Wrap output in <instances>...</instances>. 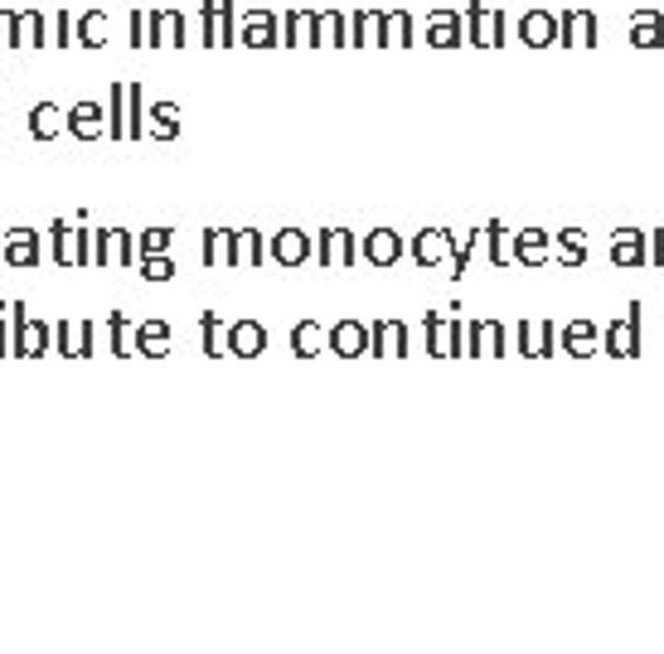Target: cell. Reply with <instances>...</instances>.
<instances>
[{"instance_id": "1", "label": "cell", "mask_w": 664, "mask_h": 654, "mask_svg": "<svg viewBox=\"0 0 664 654\" xmlns=\"http://www.w3.org/2000/svg\"><path fill=\"white\" fill-rule=\"evenodd\" d=\"M596 35H602V20H596V10H562L558 15V44H568V49H582V44H596Z\"/></svg>"}, {"instance_id": "2", "label": "cell", "mask_w": 664, "mask_h": 654, "mask_svg": "<svg viewBox=\"0 0 664 654\" xmlns=\"http://www.w3.org/2000/svg\"><path fill=\"white\" fill-rule=\"evenodd\" d=\"M422 39L432 44V49H456V44H466V15H461V10H432Z\"/></svg>"}, {"instance_id": "3", "label": "cell", "mask_w": 664, "mask_h": 654, "mask_svg": "<svg viewBox=\"0 0 664 654\" xmlns=\"http://www.w3.org/2000/svg\"><path fill=\"white\" fill-rule=\"evenodd\" d=\"M238 44H247V49H272V44H281V20L272 10H247Z\"/></svg>"}, {"instance_id": "4", "label": "cell", "mask_w": 664, "mask_h": 654, "mask_svg": "<svg viewBox=\"0 0 664 654\" xmlns=\"http://www.w3.org/2000/svg\"><path fill=\"white\" fill-rule=\"evenodd\" d=\"M520 39L528 44V49H548V44H558V15L544 5L524 10L520 15Z\"/></svg>"}, {"instance_id": "5", "label": "cell", "mask_w": 664, "mask_h": 654, "mask_svg": "<svg viewBox=\"0 0 664 654\" xmlns=\"http://www.w3.org/2000/svg\"><path fill=\"white\" fill-rule=\"evenodd\" d=\"M630 44L636 49H664V10H636L630 15Z\"/></svg>"}, {"instance_id": "6", "label": "cell", "mask_w": 664, "mask_h": 654, "mask_svg": "<svg viewBox=\"0 0 664 654\" xmlns=\"http://www.w3.org/2000/svg\"><path fill=\"white\" fill-rule=\"evenodd\" d=\"M145 35H151V44H189V30H185V15H179V10H151Z\"/></svg>"}, {"instance_id": "7", "label": "cell", "mask_w": 664, "mask_h": 654, "mask_svg": "<svg viewBox=\"0 0 664 654\" xmlns=\"http://www.w3.org/2000/svg\"><path fill=\"white\" fill-rule=\"evenodd\" d=\"M63 127H69V112H63V107H54V103L30 107V137H35V141H54Z\"/></svg>"}, {"instance_id": "8", "label": "cell", "mask_w": 664, "mask_h": 654, "mask_svg": "<svg viewBox=\"0 0 664 654\" xmlns=\"http://www.w3.org/2000/svg\"><path fill=\"white\" fill-rule=\"evenodd\" d=\"M315 30H321L315 10H287L281 15V44H315Z\"/></svg>"}, {"instance_id": "9", "label": "cell", "mask_w": 664, "mask_h": 654, "mask_svg": "<svg viewBox=\"0 0 664 654\" xmlns=\"http://www.w3.org/2000/svg\"><path fill=\"white\" fill-rule=\"evenodd\" d=\"M103 127H107V107L103 103H78L69 112V131H73V137L93 141V137H103Z\"/></svg>"}, {"instance_id": "10", "label": "cell", "mask_w": 664, "mask_h": 654, "mask_svg": "<svg viewBox=\"0 0 664 654\" xmlns=\"http://www.w3.org/2000/svg\"><path fill=\"white\" fill-rule=\"evenodd\" d=\"M20 44H35V49H39V44H54L49 39V20H44L39 10H15V49H20Z\"/></svg>"}, {"instance_id": "11", "label": "cell", "mask_w": 664, "mask_h": 654, "mask_svg": "<svg viewBox=\"0 0 664 654\" xmlns=\"http://www.w3.org/2000/svg\"><path fill=\"white\" fill-rule=\"evenodd\" d=\"M384 39V10H359V15L350 20V44H378Z\"/></svg>"}, {"instance_id": "12", "label": "cell", "mask_w": 664, "mask_h": 654, "mask_svg": "<svg viewBox=\"0 0 664 654\" xmlns=\"http://www.w3.org/2000/svg\"><path fill=\"white\" fill-rule=\"evenodd\" d=\"M611 257H616V262H621V267H640V262H650V253H645V233H630V229H621V233H616Z\"/></svg>"}, {"instance_id": "13", "label": "cell", "mask_w": 664, "mask_h": 654, "mask_svg": "<svg viewBox=\"0 0 664 654\" xmlns=\"http://www.w3.org/2000/svg\"><path fill=\"white\" fill-rule=\"evenodd\" d=\"M315 44H350V20L340 10H321V30H315Z\"/></svg>"}, {"instance_id": "14", "label": "cell", "mask_w": 664, "mask_h": 654, "mask_svg": "<svg viewBox=\"0 0 664 654\" xmlns=\"http://www.w3.org/2000/svg\"><path fill=\"white\" fill-rule=\"evenodd\" d=\"M78 44H83V49H103L107 44V15L103 10H88V15L78 20Z\"/></svg>"}, {"instance_id": "15", "label": "cell", "mask_w": 664, "mask_h": 654, "mask_svg": "<svg viewBox=\"0 0 664 654\" xmlns=\"http://www.w3.org/2000/svg\"><path fill=\"white\" fill-rule=\"evenodd\" d=\"M127 93L131 83H112V103H107V127H112V141L127 137Z\"/></svg>"}, {"instance_id": "16", "label": "cell", "mask_w": 664, "mask_h": 654, "mask_svg": "<svg viewBox=\"0 0 664 654\" xmlns=\"http://www.w3.org/2000/svg\"><path fill=\"white\" fill-rule=\"evenodd\" d=\"M378 44H412V15L408 10H384V39Z\"/></svg>"}, {"instance_id": "17", "label": "cell", "mask_w": 664, "mask_h": 654, "mask_svg": "<svg viewBox=\"0 0 664 654\" xmlns=\"http://www.w3.org/2000/svg\"><path fill=\"white\" fill-rule=\"evenodd\" d=\"M398 247H403V243H398V233H388V229H384V233H369L364 253L374 257L378 267H384V262H393V257H398Z\"/></svg>"}, {"instance_id": "18", "label": "cell", "mask_w": 664, "mask_h": 654, "mask_svg": "<svg viewBox=\"0 0 664 654\" xmlns=\"http://www.w3.org/2000/svg\"><path fill=\"white\" fill-rule=\"evenodd\" d=\"M461 15H466V44L486 49V5H480V0H470V5L461 10Z\"/></svg>"}, {"instance_id": "19", "label": "cell", "mask_w": 664, "mask_h": 654, "mask_svg": "<svg viewBox=\"0 0 664 654\" xmlns=\"http://www.w3.org/2000/svg\"><path fill=\"white\" fill-rule=\"evenodd\" d=\"M510 39V15H504V5L486 10V49H500V44Z\"/></svg>"}, {"instance_id": "20", "label": "cell", "mask_w": 664, "mask_h": 654, "mask_svg": "<svg viewBox=\"0 0 664 654\" xmlns=\"http://www.w3.org/2000/svg\"><path fill=\"white\" fill-rule=\"evenodd\" d=\"M151 121H155V137H175V131H179V107L175 103H155Z\"/></svg>"}, {"instance_id": "21", "label": "cell", "mask_w": 664, "mask_h": 654, "mask_svg": "<svg viewBox=\"0 0 664 654\" xmlns=\"http://www.w3.org/2000/svg\"><path fill=\"white\" fill-rule=\"evenodd\" d=\"M277 257H281V262H301V257H306V233H281V238H277Z\"/></svg>"}, {"instance_id": "22", "label": "cell", "mask_w": 664, "mask_h": 654, "mask_svg": "<svg viewBox=\"0 0 664 654\" xmlns=\"http://www.w3.org/2000/svg\"><path fill=\"white\" fill-rule=\"evenodd\" d=\"M233 349H238V354H257V349H263V330H257V325H238V330H233Z\"/></svg>"}, {"instance_id": "23", "label": "cell", "mask_w": 664, "mask_h": 654, "mask_svg": "<svg viewBox=\"0 0 664 654\" xmlns=\"http://www.w3.org/2000/svg\"><path fill=\"white\" fill-rule=\"evenodd\" d=\"M335 349H340V354H359V349H364V330H359V325H340V330H335Z\"/></svg>"}, {"instance_id": "24", "label": "cell", "mask_w": 664, "mask_h": 654, "mask_svg": "<svg viewBox=\"0 0 664 654\" xmlns=\"http://www.w3.org/2000/svg\"><path fill=\"white\" fill-rule=\"evenodd\" d=\"M442 247H446V233H422L412 253H418V262H436V257H442Z\"/></svg>"}, {"instance_id": "25", "label": "cell", "mask_w": 664, "mask_h": 654, "mask_svg": "<svg viewBox=\"0 0 664 654\" xmlns=\"http://www.w3.org/2000/svg\"><path fill=\"white\" fill-rule=\"evenodd\" d=\"M141 117H145V107H141V87L131 83V93H127V137H141Z\"/></svg>"}, {"instance_id": "26", "label": "cell", "mask_w": 664, "mask_h": 654, "mask_svg": "<svg viewBox=\"0 0 664 654\" xmlns=\"http://www.w3.org/2000/svg\"><path fill=\"white\" fill-rule=\"evenodd\" d=\"M544 247H548L544 233H538V229H528L524 238H520V257H524V262H538V257H544Z\"/></svg>"}, {"instance_id": "27", "label": "cell", "mask_w": 664, "mask_h": 654, "mask_svg": "<svg viewBox=\"0 0 664 654\" xmlns=\"http://www.w3.org/2000/svg\"><path fill=\"white\" fill-rule=\"evenodd\" d=\"M490 257L494 262H510V233H504L500 223H490Z\"/></svg>"}, {"instance_id": "28", "label": "cell", "mask_w": 664, "mask_h": 654, "mask_svg": "<svg viewBox=\"0 0 664 654\" xmlns=\"http://www.w3.org/2000/svg\"><path fill=\"white\" fill-rule=\"evenodd\" d=\"M54 44H63V49L73 44V15H69V10H59V15H54Z\"/></svg>"}, {"instance_id": "29", "label": "cell", "mask_w": 664, "mask_h": 654, "mask_svg": "<svg viewBox=\"0 0 664 654\" xmlns=\"http://www.w3.org/2000/svg\"><path fill=\"white\" fill-rule=\"evenodd\" d=\"M568 344H572V354H592V325H572Z\"/></svg>"}, {"instance_id": "30", "label": "cell", "mask_w": 664, "mask_h": 654, "mask_svg": "<svg viewBox=\"0 0 664 654\" xmlns=\"http://www.w3.org/2000/svg\"><path fill=\"white\" fill-rule=\"evenodd\" d=\"M39 247L30 243V233L25 229H15V243H10V257H15V262H30V257H35Z\"/></svg>"}, {"instance_id": "31", "label": "cell", "mask_w": 664, "mask_h": 654, "mask_svg": "<svg viewBox=\"0 0 664 654\" xmlns=\"http://www.w3.org/2000/svg\"><path fill=\"white\" fill-rule=\"evenodd\" d=\"M315 344H321V330H315V325H301V330H296V354H315Z\"/></svg>"}, {"instance_id": "32", "label": "cell", "mask_w": 664, "mask_h": 654, "mask_svg": "<svg viewBox=\"0 0 664 654\" xmlns=\"http://www.w3.org/2000/svg\"><path fill=\"white\" fill-rule=\"evenodd\" d=\"M578 257H582V233L568 229L562 233V262H578Z\"/></svg>"}, {"instance_id": "33", "label": "cell", "mask_w": 664, "mask_h": 654, "mask_svg": "<svg viewBox=\"0 0 664 654\" xmlns=\"http://www.w3.org/2000/svg\"><path fill=\"white\" fill-rule=\"evenodd\" d=\"M131 44H137V49H145V44H151V35H145V10H141V5L131 10Z\"/></svg>"}, {"instance_id": "34", "label": "cell", "mask_w": 664, "mask_h": 654, "mask_svg": "<svg viewBox=\"0 0 664 654\" xmlns=\"http://www.w3.org/2000/svg\"><path fill=\"white\" fill-rule=\"evenodd\" d=\"M161 344H165V330H161V325H145V330H141V349H145V354H161Z\"/></svg>"}, {"instance_id": "35", "label": "cell", "mask_w": 664, "mask_h": 654, "mask_svg": "<svg viewBox=\"0 0 664 654\" xmlns=\"http://www.w3.org/2000/svg\"><path fill=\"white\" fill-rule=\"evenodd\" d=\"M145 253H161V247H165V229H155V233H145Z\"/></svg>"}, {"instance_id": "36", "label": "cell", "mask_w": 664, "mask_h": 654, "mask_svg": "<svg viewBox=\"0 0 664 654\" xmlns=\"http://www.w3.org/2000/svg\"><path fill=\"white\" fill-rule=\"evenodd\" d=\"M223 10H233V0H205V15H223Z\"/></svg>"}, {"instance_id": "37", "label": "cell", "mask_w": 664, "mask_h": 654, "mask_svg": "<svg viewBox=\"0 0 664 654\" xmlns=\"http://www.w3.org/2000/svg\"><path fill=\"white\" fill-rule=\"evenodd\" d=\"M145 277L161 281V277H171V267H165V262H145Z\"/></svg>"}]
</instances>
